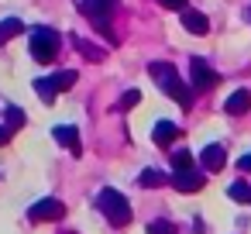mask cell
<instances>
[{
	"label": "cell",
	"instance_id": "obj_1",
	"mask_svg": "<svg viewBox=\"0 0 251 234\" xmlns=\"http://www.w3.org/2000/svg\"><path fill=\"white\" fill-rule=\"evenodd\" d=\"M148 73H151V79L158 83V90H165L179 107H193V90H189V83L176 73V66H169V62H151L148 66Z\"/></svg>",
	"mask_w": 251,
	"mask_h": 234
},
{
	"label": "cell",
	"instance_id": "obj_2",
	"mask_svg": "<svg viewBox=\"0 0 251 234\" xmlns=\"http://www.w3.org/2000/svg\"><path fill=\"white\" fill-rule=\"evenodd\" d=\"M97 210L107 217V224H114V227H124L127 220H131V203L117 193V189H100L97 193Z\"/></svg>",
	"mask_w": 251,
	"mask_h": 234
},
{
	"label": "cell",
	"instance_id": "obj_3",
	"mask_svg": "<svg viewBox=\"0 0 251 234\" xmlns=\"http://www.w3.org/2000/svg\"><path fill=\"white\" fill-rule=\"evenodd\" d=\"M59 45H62V35L55 28H35L31 38H28V49H31L35 62H52L59 55Z\"/></svg>",
	"mask_w": 251,
	"mask_h": 234
},
{
	"label": "cell",
	"instance_id": "obj_4",
	"mask_svg": "<svg viewBox=\"0 0 251 234\" xmlns=\"http://www.w3.org/2000/svg\"><path fill=\"white\" fill-rule=\"evenodd\" d=\"M189 83H193L196 90H213V86L220 83V76H217L203 59H189Z\"/></svg>",
	"mask_w": 251,
	"mask_h": 234
},
{
	"label": "cell",
	"instance_id": "obj_5",
	"mask_svg": "<svg viewBox=\"0 0 251 234\" xmlns=\"http://www.w3.org/2000/svg\"><path fill=\"white\" fill-rule=\"evenodd\" d=\"M31 220H59L62 213H66V203L62 200H55V196H45V200H38V203H31Z\"/></svg>",
	"mask_w": 251,
	"mask_h": 234
},
{
	"label": "cell",
	"instance_id": "obj_6",
	"mask_svg": "<svg viewBox=\"0 0 251 234\" xmlns=\"http://www.w3.org/2000/svg\"><path fill=\"white\" fill-rule=\"evenodd\" d=\"M172 182H176V189H182V193H200L206 179H203V172L186 169V172H176V176H172Z\"/></svg>",
	"mask_w": 251,
	"mask_h": 234
},
{
	"label": "cell",
	"instance_id": "obj_7",
	"mask_svg": "<svg viewBox=\"0 0 251 234\" xmlns=\"http://www.w3.org/2000/svg\"><path fill=\"white\" fill-rule=\"evenodd\" d=\"M79 11L90 18V21H100V18H110L114 11V0H76Z\"/></svg>",
	"mask_w": 251,
	"mask_h": 234
},
{
	"label": "cell",
	"instance_id": "obj_8",
	"mask_svg": "<svg viewBox=\"0 0 251 234\" xmlns=\"http://www.w3.org/2000/svg\"><path fill=\"white\" fill-rule=\"evenodd\" d=\"M52 138H55L59 145H66L73 155H79V148H83V145H79V131H76L73 124H59V128H52Z\"/></svg>",
	"mask_w": 251,
	"mask_h": 234
},
{
	"label": "cell",
	"instance_id": "obj_9",
	"mask_svg": "<svg viewBox=\"0 0 251 234\" xmlns=\"http://www.w3.org/2000/svg\"><path fill=\"white\" fill-rule=\"evenodd\" d=\"M200 162H203V169H206V172H220V169H224V162H227V152H224L220 145H206V148L200 152Z\"/></svg>",
	"mask_w": 251,
	"mask_h": 234
},
{
	"label": "cell",
	"instance_id": "obj_10",
	"mask_svg": "<svg viewBox=\"0 0 251 234\" xmlns=\"http://www.w3.org/2000/svg\"><path fill=\"white\" fill-rule=\"evenodd\" d=\"M182 28H186L189 35H206V31H210L206 14H200V11H182Z\"/></svg>",
	"mask_w": 251,
	"mask_h": 234
},
{
	"label": "cell",
	"instance_id": "obj_11",
	"mask_svg": "<svg viewBox=\"0 0 251 234\" xmlns=\"http://www.w3.org/2000/svg\"><path fill=\"white\" fill-rule=\"evenodd\" d=\"M176 138H179V128H176L172 121H158L155 131H151V141H155V145H172Z\"/></svg>",
	"mask_w": 251,
	"mask_h": 234
},
{
	"label": "cell",
	"instance_id": "obj_12",
	"mask_svg": "<svg viewBox=\"0 0 251 234\" xmlns=\"http://www.w3.org/2000/svg\"><path fill=\"white\" fill-rule=\"evenodd\" d=\"M244 110H251V93L248 90H234L227 97V114H244Z\"/></svg>",
	"mask_w": 251,
	"mask_h": 234
},
{
	"label": "cell",
	"instance_id": "obj_13",
	"mask_svg": "<svg viewBox=\"0 0 251 234\" xmlns=\"http://www.w3.org/2000/svg\"><path fill=\"white\" fill-rule=\"evenodd\" d=\"M35 93H38L45 104H52V100H55L62 90H59V83H55L52 76H45V79H35Z\"/></svg>",
	"mask_w": 251,
	"mask_h": 234
},
{
	"label": "cell",
	"instance_id": "obj_14",
	"mask_svg": "<svg viewBox=\"0 0 251 234\" xmlns=\"http://www.w3.org/2000/svg\"><path fill=\"white\" fill-rule=\"evenodd\" d=\"M227 196H230V200H237V203H248V207H251V186H248L244 179L230 182V186H227Z\"/></svg>",
	"mask_w": 251,
	"mask_h": 234
},
{
	"label": "cell",
	"instance_id": "obj_15",
	"mask_svg": "<svg viewBox=\"0 0 251 234\" xmlns=\"http://www.w3.org/2000/svg\"><path fill=\"white\" fill-rule=\"evenodd\" d=\"M138 186H145V189H158V186H165V176H162L158 169H145V172L138 176Z\"/></svg>",
	"mask_w": 251,
	"mask_h": 234
},
{
	"label": "cell",
	"instance_id": "obj_16",
	"mask_svg": "<svg viewBox=\"0 0 251 234\" xmlns=\"http://www.w3.org/2000/svg\"><path fill=\"white\" fill-rule=\"evenodd\" d=\"M21 31H25V21H18V18L0 21V42H7V38H14V35H21Z\"/></svg>",
	"mask_w": 251,
	"mask_h": 234
},
{
	"label": "cell",
	"instance_id": "obj_17",
	"mask_svg": "<svg viewBox=\"0 0 251 234\" xmlns=\"http://www.w3.org/2000/svg\"><path fill=\"white\" fill-rule=\"evenodd\" d=\"M76 49H79V52H83L90 62H100V59L107 55L103 49H97V45H93V42H86V38H76Z\"/></svg>",
	"mask_w": 251,
	"mask_h": 234
},
{
	"label": "cell",
	"instance_id": "obj_18",
	"mask_svg": "<svg viewBox=\"0 0 251 234\" xmlns=\"http://www.w3.org/2000/svg\"><path fill=\"white\" fill-rule=\"evenodd\" d=\"M193 162H196V158H193L189 152H176V155H172V169H176V172H186V169H193Z\"/></svg>",
	"mask_w": 251,
	"mask_h": 234
},
{
	"label": "cell",
	"instance_id": "obj_19",
	"mask_svg": "<svg viewBox=\"0 0 251 234\" xmlns=\"http://www.w3.org/2000/svg\"><path fill=\"white\" fill-rule=\"evenodd\" d=\"M25 121H28V117H25V110H21V107H7V128H11V131H14V128H21Z\"/></svg>",
	"mask_w": 251,
	"mask_h": 234
},
{
	"label": "cell",
	"instance_id": "obj_20",
	"mask_svg": "<svg viewBox=\"0 0 251 234\" xmlns=\"http://www.w3.org/2000/svg\"><path fill=\"white\" fill-rule=\"evenodd\" d=\"M52 79L59 83V90H69V86L76 83V73H73V69H62V73H55Z\"/></svg>",
	"mask_w": 251,
	"mask_h": 234
},
{
	"label": "cell",
	"instance_id": "obj_21",
	"mask_svg": "<svg viewBox=\"0 0 251 234\" xmlns=\"http://www.w3.org/2000/svg\"><path fill=\"white\" fill-rule=\"evenodd\" d=\"M148 234H179V231H176L169 220H151V224H148Z\"/></svg>",
	"mask_w": 251,
	"mask_h": 234
},
{
	"label": "cell",
	"instance_id": "obj_22",
	"mask_svg": "<svg viewBox=\"0 0 251 234\" xmlns=\"http://www.w3.org/2000/svg\"><path fill=\"white\" fill-rule=\"evenodd\" d=\"M134 104H141V93H138V90H127V93L121 97V110H131Z\"/></svg>",
	"mask_w": 251,
	"mask_h": 234
},
{
	"label": "cell",
	"instance_id": "obj_23",
	"mask_svg": "<svg viewBox=\"0 0 251 234\" xmlns=\"http://www.w3.org/2000/svg\"><path fill=\"white\" fill-rule=\"evenodd\" d=\"M162 7H169V11H186V0H158Z\"/></svg>",
	"mask_w": 251,
	"mask_h": 234
},
{
	"label": "cell",
	"instance_id": "obj_24",
	"mask_svg": "<svg viewBox=\"0 0 251 234\" xmlns=\"http://www.w3.org/2000/svg\"><path fill=\"white\" fill-rule=\"evenodd\" d=\"M237 169H241V172H251V152H248V155H241V158H237Z\"/></svg>",
	"mask_w": 251,
	"mask_h": 234
},
{
	"label": "cell",
	"instance_id": "obj_25",
	"mask_svg": "<svg viewBox=\"0 0 251 234\" xmlns=\"http://www.w3.org/2000/svg\"><path fill=\"white\" fill-rule=\"evenodd\" d=\"M11 141V128L7 124H0V145H7Z\"/></svg>",
	"mask_w": 251,
	"mask_h": 234
}]
</instances>
